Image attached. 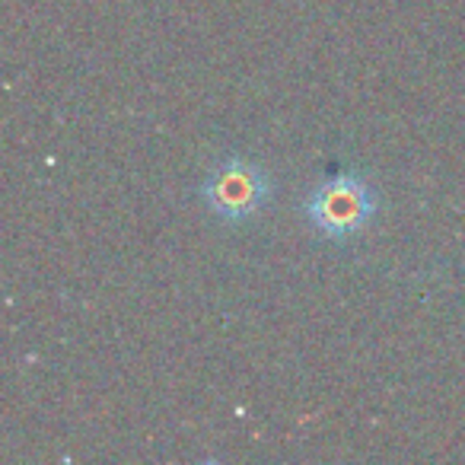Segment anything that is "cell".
Wrapping results in <instances>:
<instances>
[{
    "mask_svg": "<svg viewBox=\"0 0 465 465\" xmlns=\"http://www.w3.org/2000/svg\"><path fill=\"white\" fill-rule=\"evenodd\" d=\"M201 198L211 207L213 217L226 220V223H240L265 207V201L272 198V179L259 163L230 156L207 173Z\"/></svg>",
    "mask_w": 465,
    "mask_h": 465,
    "instance_id": "7a4b0ae2",
    "label": "cell"
},
{
    "mask_svg": "<svg viewBox=\"0 0 465 465\" xmlns=\"http://www.w3.org/2000/svg\"><path fill=\"white\" fill-rule=\"evenodd\" d=\"M376 213V192L361 175H331L306 198V217L329 240H351Z\"/></svg>",
    "mask_w": 465,
    "mask_h": 465,
    "instance_id": "6da1fadb",
    "label": "cell"
}]
</instances>
